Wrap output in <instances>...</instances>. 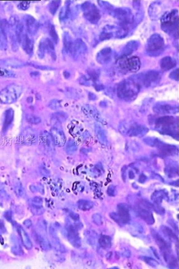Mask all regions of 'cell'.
Returning <instances> with one entry per match:
<instances>
[{
    "label": "cell",
    "instance_id": "obj_13",
    "mask_svg": "<svg viewBox=\"0 0 179 269\" xmlns=\"http://www.w3.org/2000/svg\"><path fill=\"white\" fill-rule=\"evenodd\" d=\"M118 216L120 220L126 223L130 220V215L127 209L122 205L118 206Z\"/></svg>",
    "mask_w": 179,
    "mask_h": 269
},
{
    "label": "cell",
    "instance_id": "obj_29",
    "mask_svg": "<svg viewBox=\"0 0 179 269\" xmlns=\"http://www.w3.org/2000/svg\"><path fill=\"white\" fill-rule=\"evenodd\" d=\"M1 26H2V22H1V20H0V28H1Z\"/></svg>",
    "mask_w": 179,
    "mask_h": 269
},
{
    "label": "cell",
    "instance_id": "obj_27",
    "mask_svg": "<svg viewBox=\"0 0 179 269\" xmlns=\"http://www.w3.org/2000/svg\"><path fill=\"white\" fill-rule=\"evenodd\" d=\"M178 69H176V70L173 71L171 74L169 75L170 77H171L172 79H175V80H178Z\"/></svg>",
    "mask_w": 179,
    "mask_h": 269
},
{
    "label": "cell",
    "instance_id": "obj_6",
    "mask_svg": "<svg viewBox=\"0 0 179 269\" xmlns=\"http://www.w3.org/2000/svg\"><path fill=\"white\" fill-rule=\"evenodd\" d=\"M140 64L139 58L133 57L125 59V60L121 63V67L126 70L135 72L139 69Z\"/></svg>",
    "mask_w": 179,
    "mask_h": 269
},
{
    "label": "cell",
    "instance_id": "obj_2",
    "mask_svg": "<svg viewBox=\"0 0 179 269\" xmlns=\"http://www.w3.org/2000/svg\"><path fill=\"white\" fill-rule=\"evenodd\" d=\"M138 208V212L140 217L143 220H144L147 224L150 225L154 224V220L153 214L150 210V209L152 208V206L150 203L148 202L142 201V202H139Z\"/></svg>",
    "mask_w": 179,
    "mask_h": 269
},
{
    "label": "cell",
    "instance_id": "obj_1",
    "mask_svg": "<svg viewBox=\"0 0 179 269\" xmlns=\"http://www.w3.org/2000/svg\"><path fill=\"white\" fill-rule=\"evenodd\" d=\"M22 87L12 84L0 92V102L3 104H11L16 102L22 94Z\"/></svg>",
    "mask_w": 179,
    "mask_h": 269
},
{
    "label": "cell",
    "instance_id": "obj_23",
    "mask_svg": "<svg viewBox=\"0 0 179 269\" xmlns=\"http://www.w3.org/2000/svg\"><path fill=\"white\" fill-rule=\"evenodd\" d=\"M59 1H52L49 6V11L52 14H55L56 13L58 8L59 6Z\"/></svg>",
    "mask_w": 179,
    "mask_h": 269
},
{
    "label": "cell",
    "instance_id": "obj_20",
    "mask_svg": "<svg viewBox=\"0 0 179 269\" xmlns=\"http://www.w3.org/2000/svg\"><path fill=\"white\" fill-rule=\"evenodd\" d=\"M26 119L28 122L33 125H38L41 122V119L40 117L33 115H28Z\"/></svg>",
    "mask_w": 179,
    "mask_h": 269
},
{
    "label": "cell",
    "instance_id": "obj_11",
    "mask_svg": "<svg viewBox=\"0 0 179 269\" xmlns=\"http://www.w3.org/2000/svg\"><path fill=\"white\" fill-rule=\"evenodd\" d=\"M160 78L159 73L156 71H150L148 72L145 75L144 79V85L146 87H149L152 85V84L156 82Z\"/></svg>",
    "mask_w": 179,
    "mask_h": 269
},
{
    "label": "cell",
    "instance_id": "obj_7",
    "mask_svg": "<svg viewBox=\"0 0 179 269\" xmlns=\"http://www.w3.org/2000/svg\"><path fill=\"white\" fill-rule=\"evenodd\" d=\"M26 63L24 61L16 58H3L0 59V65L11 68H21L26 65Z\"/></svg>",
    "mask_w": 179,
    "mask_h": 269
},
{
    "label": "cell",
    "instance_id": "obj_26",
    "mask_svg": "<svg viewBox=\"0 0 179 269\" xmlns=\"http://www.w3.org/2000/svg\"><path fill=\"white\" fill-rule=\"evenodd\" d=\"M163 232L165 234H167L169 237H171L172 238H175L174 237H175V234L173 233L172 230L170 229L169 228L167 227H165V228L163 229Z\"/></svg>",
    "mask_w": 179,
    "mask_h": 269
},
{
    "label": "cell",
    "instance_id": "obj_14",
    "mask_svg": "<svg viewBox=\"0 0 179 269\" xmlns=\"http://www.w3.org/2000/svg\"><path fill=\"white\" fill-rule=\"evenodd\" d=\"M14 112L12 109H9L5 112L3 122V130H6L13 120Z\"/></svg>",
    "mask_w": 179,
    "mask_h": 269
},
{
    "label": "cell",
    "instance_id": "obj_9",
    "mask_svg": "<svg viewBox=\"0 0 179 269\" xmlns=\"http://www.w3.org/2000/svg\"><path fill=\"white\" fill-rule=\"evenodd\" d=\"M26 24L28 31L30 34H34L38 30L39 25L37 21L32 16H27Z\"/></svg>",
    "mask_w": 179,
    "mask_h": 269
},
{
    "label": "cell",
    "instance_id": "obj_24",
    "mask_svg": "<svg viewBox=\"0 0 179 269\" xmlns=\"http://www.w3.org/2000/svg\"><path fill=\"white\" fill-rule=\"evenodd\" d=\"M49 33H50V35L51 36V38L53 39L54 42L55 43H57L58 42V37L57 34V33L55 32V27L53 26H52L51 28Z\"/></svg>",
    "mask_w": 179,
    "mask_h": 269
},
{
    "label": "cell",
    "instance_id": "obj_16",
    "mask_svg": "<svg viewBox=\"0 0 179 269\" xmlns=\"http://www.w3.org/2000/svg\"><path fill=\"white\" fill-rule=\"evenodd\" d=\"M16 74L13 71L8 70L5 67H0V78H14Z\"/></svg>",
    "mask_w": 179,
    "mask_h": 269
},
{
    "label": "cell",
    "instance_id": "obj_25",
    "mask_svg": "<svg viewBox=\"0 0 179 269\" xmlns=\"http://www.w3.org/2000/svg\"><path fill=\"white\" fill-rule=\"evenodd\" d=\"M30 3L29 1H22L19 4L18 7L20 10H26L29 9Z\"/></svg>",
    "mask_w": 179,
    "mask_h": 269
},
{
    "label": "cell",
    "instance_id": "obj_4",
    "mask_svg": "<svg viewBox=\"0 0 179 269\" xmlns=\"http://www.w3.org/2000/svg\"><path fill=\"white\" fill-rule=\"evenodd\" d=\"M136 91L128 83H123L118 88V94L119 98L125 99H130L136 94Z\"/></svg>",
    "mask_w": 179,
    "mask_h": 269
},
{
    "label": "cell",
    "instance_id": "obj_15",
    "mask_svg": "<svg viewBox=\"0 0 179 269\" xmlns=\"http://www.w3.org/2000/svg\"><path fill=\"white\" fill-rule=\"evenodd\" d=\"M176 148L174 146L165 145L160 148V153L164 156H169L176 153Z\"/></svg>",
    "mask_w": 179,
    "mask_h": 269
},
{
    "label": "cell",
    "instance_id": "obj_12",
    "mask_svg": "<svg viewBox=\"0 0 179 269\" xmlns=\"http://www.w3.org/2000/svg\"><path fill=\"white\" fill-rule=\"evenodd\" d=\"M176 61L169 57H164L161 61V68L164 71L169 70L176 66Z\"/></svg>",
    "mask_w": 179,
    "mask_h": 269
},
{
    "label": "cell",
    "instance_id": "obj_28",
    "mask_svg": "<svg viewBox=\"0 0 179 269\" xmlns=\"http://www.w3.org/2000/svg\"><path fill=\"white\" fill-rule=\"evenodd\" d=\"M146 178V177L144 176V174H141L139 178V181L141 183H143L145 181V179Z\"/></svg>",
    "mask_w": 179,
    "mask_h": 269
},
{
    "label": "cell",
    "instance_id": "obj_18",
    "mask_svg": "<svg viewBox=\"0 0 179 269\" xmlns=\"http://www.w3.org/2000/svg\"><path fill=\"white\" fill-rule=\"evenodd\" d=\"M99 243L104 248H108L111 246V238L109 236H103L100 239Z\"/></svg>",
    "mask_w": 179,
    "mask_h": 269
},
{
    "label": "cell",
    "instance_id": "obj_22",
    "mask_svg": "<svg viewBox=\"0 0 179 269\" xmlns=\"http://www.w3.org/2000/svg\"><path fill=\"white\" fill-rule=\"evenodd\" d=\"M46 52L45 41H42L40 42L38 50V55L40 58H43L44 56L45 52Z\"/></svg>",
    "mask_w": 179,
    "mask_h": 269
},
{
    "label": "cell",
    "instance_id": "obj_8",
    "mask_svg": "<svg viewBox=\"0 0 179 269\" xmlns=\"http://www.w3.org/2000/svg\"><path fill=\"white\" fill-rule=\"evenodd\" d=\"M175 123V119L171 116H164L160 117L156 120V125L163 128V130H167L172 125Z\"/></svg>",
    "mask_w": 179,
    "mask_h": 269
},
{
    "label": "cell",
    "instance_id": "obj_17",
    "mask_svg": "<svg viewBox=\"0 0 179 269\" xmlns=\"http://www.w3.org/2000/svg\"><path fill=\"white\" fill-rule=\"evenodd\" d=\"M154 238L155 240L156 241L157 245L160 247L161 250H163V251H165L167 250V246L166 243L162 238V237H160L158 234H156L154 236Z\"/></svg>",
    "mask_w": 179,
    "mask_h": 269
},
{
    "label": "cell",
    "instance_id": "obj_10",
    "mask_svg": "<svg viewBox=\"0 0 179 269\" xmlns=\"http://www.w3.org/2000/svg\"><path fill=\"white\" fill-rule=\"evenodd\" d=\"M22 48L28 55L32 53L34 48V43L32 39L27 34H24L22 37L21 42Z\"/></svg>",
    "mask_w": 179,
    "mask_h": 269
},
{
    "label": "cell",
    "instance_id": "obj_3",
    "mask_svg": "<svg viewBox=\"0 0 179 269\" xmlns=\"http://www.w3.org/2000/svg\"><path fill=\"white\" fill-rule=\"evenodd\" d=\"M84 15L87 19L90 22L96 23L100 19L99 11L94 5L90 3H85L84 5Z\"/></svg>",
    "mask_w": 179,
    "mask_h": 269
},
{
    "label": "cell",
    "instance_id": "obj_21",
    "mask_svg": "<svg viewBox=\"0 0 179 269\" xmlns=\"http://www.w3.org/2000/svg\"><path fill=\"white\" fill-rule=\"evenodd\" d=\"M6 47V38L2 28H0V48L3 49Z\"/></svg>",
    "mask_w": 179,
    "mask_h": 269
},
{
    "label": "cell",
    "instance_id": "obj_19",
    "mask_svg": "<svg viewBox=\"0 0 179 269\" xmlns=\"http://www.w3.org/2000/svg\"><path fill=\"white\" fill-rule=\"evenodd\" d=\"M45 44L46 51L49 53L50 55H51L52 57H53V55L55 56V47H54V45H53V42H51L50 39L47 38L45 40Z\"/></svg>",
    "mask_w": 179,
    "mask_h": 269
},
{
    "label": "cell",
    "instance_id": "obj_5",
    "mask_svg": "<svg viewBox=\"0 0 179 269\" xmlns=\"http://www.w3.org/2000/svg\"><path fill=\"white\" fill-rule=\"evenodd\" d=\"M164 42L162 38L158 34L152 35L147 42V50L150 52L158 51L162 48Z\"/></svg>",
    "mask_w": 179,
    "mask_h": 269
}]
</instances>
